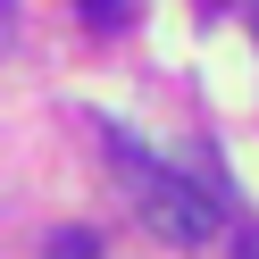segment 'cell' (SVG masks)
I'll use <instances>...</instances> for the list:
<instances>
[{"instance_id": "1", "label": "cell", "mask_w": 259, "mask_h": 259, "mask_svg": "<svg viewBox=\"0 0 259 259\" xmlns=\"http://www.w3.org/2000/svg\"><path fill=\"white\" fill-rule=\"evenodd\" d=\"M109 159H117V176H125V192H134V209H142V226H151L159 242H176V251H201L209 234H218V201H209L201 184H184L176 167H159L151 151H142L125 125H109Z\"/></svg>"}, {"instance_id": "5", "label": "cell", "mask_w": 259, "mask_h": 259, "mask_svg": "<svg viewBox=\"0 0 259 259\" xmlns=\"http://www.w3.org/2000/svg\"><path fill=\"white\" fill-rule=\"evenodd\" d=\"M234 259H259V226H242V234H234Z\"/></svg>"}, {"instance_id": "4", "label": "cell", "mask_w": 259, "mask_h": 259, "mask_svg": "<svg viewBox=\"0 0 259 259\" xmlns=\"http://www.w3.org/2000/svg\"><path fill=\"white\" fill-rule=\"evenodd\" d=\"M9 42H17V0H0V59H9Z\"/></svg>"}, {"instance_id": "3", "label": "cell", "mask_w": 259, "mask_h": 259, "mask_svg": "<svg viewBox=\"0 0 259 259\" xmlns=\"http://www.w3.org/2000/svg\"><path fill=\"white\" fill-rule=\"evenodd\" d=\"M42 259H101V242H92L84 226H59V234H51V251H42Z\"/></svg>"}, {"instance_id": "2", "label": "cell", "mask_w": 259, "mask_h": 259, "mask_svg": "<svg viewBox=\"0 0 259 259\" xmlns=\"http://www.w3.org/2000/svg\"><path fill=\"white\" fill-rule=\"evenodd\" d=\"M84 9V25H101V34H125L134 25V0H75Z\"/></svg>"}, {"instance_id": "6", "label": "cell", "mask_w": 259, "mask_h": 259, "mask_svg": "<svg viewBox=\"0 0 259 259\" xmlns=\"http://www.w3.org/2000/svg\"><path fill=\"white\" fill-rule=\"evenodd\" d=\"M251 34H259V0H251Z\"/></svg>"}]
</instances>
